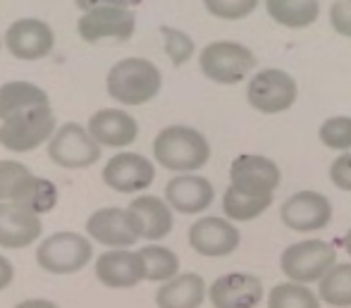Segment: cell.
<instances>
[{"instance_id": "cell-1", "label": "cell", "mask_w": 351, "mask_h": 308, "mask_svg": "<svg viewBox=\"0 0 351 308\" xmlns=\"http://www.w3.org/2000/svg\"><path fill=\"white\" fill-rule=\"evenodd\" d=\"M153 156L165 170L189 175L210 161V143L199 129L186 124H170L158 132L153 141Z\"/></svg>"}, {"instance_id": "cell-2", "label": "cell", "mask_w": 351, "mask_h": 308, "mask_svg": "<svg viewBox=\"0 0 351 308\" xmlns=\"http://www.w3.org/2000/svg\"><path fill=\"white\" fill-rule=\"evenodd\" d=\"M108 96L122 106H143L153 101L162 86L160 69L146 58L117 60L108 72Z\"/></svg>"}, {"instance_id": "cell-3", "label": "cell", "mask_w": 351, "mask_h": 308, "mask_svg": "<svg viewBox=\"0 0 351 308\" xmlns=\"http://www.w3.org/2000/svg\"><path fill=\"white\" fill-rule=\"evenodd\" d=\"M337 265V251L330 241L304 239L287 246L280 256V270L289 282L313 285Z\"/></svg>"}, {"instance_id": "cell-4", "label": "cell", "mask_w": 351, "mask_h": 308, "mask_svg": "<svg viewBox=\"0 0 351 308\" xmlns=\"http://www.w3.org/2000/svg\"><path fill=\"white\" fill-rule=\"evenodd\" d=\"M256 62L258 60L254 51L237 41H213L199 56V67L204 77L215 84H225V86L249 79Z\"/></svg>"}, {"instance_id": "cell-5", "label": "cell", "mask_w": 351, "mask_h": 308, "mask_svg": "<svg viewBox=\"0 0 351 308\" xmlns=\"http://www.w3.org/2000/svg\"><path fill=\"white\" fill-rule=\"evenodd\" d=\"M91 239L79 232H56L36 248V263L51 275H74L91 263Z\"/></svg>"}, {"instance_id": "cell-6", "label": "cell", "mask_w": 351, "mask_h": 308, "mask_svg": "<svg viewBox=\"0 0 351 308\" xmlns=\"http://www.w3.org/2000/svg\"><path fill=\"white\" fill-rule=\"evenodd\" d=\"M56 134V112L51 106L32 108L0 122V146L10 153H29Z\"/></svg>"}, {"instance_id": "cell-7", "label": "cell", "mask_w": 351, "mask_h": 308, "mask_svg": "<svg viewBox=\"0 0 351 308\" xmlns=\"http://www.w3.org/2000/svg\"><path fill=\"white\" fill-rule=\"evenodd\" d=\"M296 96H299L296 79L278 67L256 72L249 79V86H246L249 106L254 110L263 112V115H280V112L289 110L296 103Z\"/></svg>"}, {"instance_id": "cell-8", "label": "cell", "mask_w": 351, "mask_h": 308, "mask_svg": "<svg viewBox=\"0 0 351 308\" xmlns=\"http://www.w3.org/2000/svg\"><path fill=\"white\" fill-rule=\"evenodd\" d=\"M48 158L65 170H84L101 161V143L88 134L86 127L67 122L58 127L48 141Z\"/></svg>"}, {"instance_id": "cell-9", "label": "cell", "mask_w": 351, "mask_h": 308, "mask_svg": "<svg viewBox=\"0 0 351 308\" xmlns=\"http://www.w3.org/2000/svg\"><path fill=\"white\" fill-rule=\"evenodd\" d=\"M86 235L91 241L108 248H130L141 239V230L130 208H98L86 220Z\"/></svg>"}, {"instance_id": "cell-10", "label": "cell", "mask_w": 351, "mask_h": 308, "mask_svg": "<svg viewBox=\"0 0 351 308\" xmlns=\"http://www.w3.org/2000/svg\"><path fill=\"white\" fill-rule=\"evenodd\" d=\"M280 217L291 232H320L332 220V203L320 191H296L282 203Z\"/></svg>"}, {"instance_id": "cell-11", "label": "cell", "mask_w": 351, "mask_h": 308, "mask_svg": "<svg viewBox=\"0 0 351 308\" xmlns=\"http://www.w3.org/2000/svg\"><path fill=\"white\" fill-rule=\"evenodd\" d=\"M282 172L278 163L268 156L258 153H241L232 161L230 167V187L239 189L256 196H273L280 187Z\"/></svg>"}, {"instance_id": "cell-12", "label": "cell", "mask_w": 351, "mask_h": 308, "mask_svg": "<svg viewBox=\"0 0 351 308\" xmlns=\"http://www.w3.org/2000/svg\"><path fill=\"white\" fill-rule=\"evenodd\" d=\"M241 235L230 217L206 215L189 227V246L199 256L225 258L239 248Z\"/></svg>"}, {"instance_id": "cell-13", "label": "cell", "mask_w": 351, "mask_h": 308, "mask_svg": "<svg viewBox=\"0 0 351 308\" xmlns=\"http://www.w3.org/2000/svg\"><path fill=\"white\" fill-rule=\"evenodd\" d=\"M156 180V165L141 153H117L103 167V182L117 193L146 191Z\"/></svg>"}, {"instance_id": "cell-14", "label": "cell", "mask_w": 351, "mask_h": 308, "mask_svg": "<svg viewBox=\"0 0 351 308\" xmlns=\"http://www.w3.org/2000/svg\"><path fill=\"white\" fill-rule=\"evenodd\" d=\"M5 46L17 60H41L56 46V34L43 19L24 17L17 19L5 32Z\"/></svg>"}, {"instance_id": "cell-15", "label": "cell", "mask_w": 351, "mask_h": 308, "mask_svg": "<svg viewBox=\"0 0 351 308\" xmlns=\"http://www.w3.org/2000/svg\"><path fill=\"white\" fill-rule=\"evenodd\" d=\"M77 29L86 43H98L103 38L127 41L136 29V17L130 8H98L84 12Z\"/></svg>"}, {"instance_id": "cell-16", "label": "cell", "mask_w": 351, "mask_h": 308, "mask_svg": "<svg viewBox=\"0 0 351 308\" xmlns=\"http://www.w3.org/2000/svg\"><path fill=\"white\" fill-rule=\"evenodd\" d=\"M263 294V282L254 272H227L208 287L213 308H256Z\"/></svg>"}, {"instance_id": "cell-17", "label": "cell", "mask_w": 351, "mask_h": 308, "mask_svg": "<svg viewBox=\"0 0 351 308\" xmlns=\"http://www.w3.org/2000/svg\"><path fill=\"white\" fill-rule=\"evenodd\" d=\"M96 277L108 289H132L146 280L139 251L112 248L96 258Z\"/></svg>"}, {"instance_id": "cell-18", "label": "cell", "mask_w": 351, "mask_h": 308, "mask_svg": "<svg viewBox=\"0 0 351 308\" xmlns=\"http://www.w3.org/2000/svg\"><path fill=\"white\" fill-rule=\"evenodd\" d=\"M215 198V189L210 180L201 175H175L165 185V201L170 208L182 215H196L206 213Z\"/></svg>"}, {"instance_id": "cell-19", "label": "cell", "mask_w": 351, "mask_h": 308, "mask_svg": "<svg viewBox=\"0 0 351 308\" xmlns=\"http://www.w3.org/2000/svg\"><path fill=\"white\" fill-rule=\"evenodd\" d=\"M41 232V215H34L14 201H0V248H27Z\"/></svg>"}, {"instance_id": "cell-20", "label": "cell", "mask_w": 351, "mask_h": 308, "mask_svg": "<svg viewBox=\"0 0 351 308\" xmlns=\"http://www.w3.org/2000/svg\"><path fill=\"white\" fill-rule=\"evenodd\" d=\"M86 129L101 146L108 148H125L130 143H134L136 137H139V124L130 112L120 110V108L96 110L88 117Z\"/></svg>"}, {"instance_id": "cell-21", "label": "cell", "mask_w": 351, "mask_h": 308, "mask_svg": "<svg viewBox=\"0 0 351 308\" xmlns=\"http://www.w3.org/2000/svg\"><path fill=\"white\" fill-rule=\"evenodd\" d=\"M130 211L139 222L141 239L160 241L172 232L175 215H172V208L165 198L153 196V193H141V196L132 198Z\"/></svg>"}, {"instance_id": "cell-22", "label": "cell", "mask_w": 351, "mask_h": 308, "mask_svg": "<svg viewBox=\"0 0 351 308\" xmlns=\"http://www.w3.org/2000/svg\"><path fill=\"white\" fill-rule=\"evenodd\" d=\"M208 296V285L196 272H180L172 280L162 282L156 292L158 308H201Z\"/></svg>"}, {"instance_id": "cell-23", "label": "cell", "mask_w": 351, "mask_h": 308, "mask_svg": "<svg viewBox=\"0 0 351 308\" xmlns=\"http://www.w3.org/2000/svg\"><path fill=\"white\" fill-rule=\"evenodd\" d=\"M51 106V98L32 82H8L0 86V122L32 108Z\"/></svg>"}, {"instance_id": "cell-24", "label": "cell", "mask_w": 351, "mask_h": 308, "mask_svg": "<svg viewBox=\"0 0 351 308\" xmlns=\"http://www.w3.org/2000/svg\"><path fill=\"white\" fill-rule=\"evenodd\" d=\"M265 10L287 29H306L318 19L320 0H265Z\"/></svg>"}, {"instance_id": "cell-25", "label": "cell", "mask_w": 351, "mask_h": 308, "mask_svg": "<svg viewBox=\"0 0 351 308\" xmlns=\"http://www.w3.org/2000/svg\"><path fill=\"white\" fill-rule=\"evenodd\" d=\"M273 206V196H256V193L239 191L234 187H227L222 196V213L232 222H249L263 215Z\"/></svg>"}, {"instance_id": "cell-26", "label": "cell", "mask_w": 351, "mask_h": 308, "mask_svg": "<svg viewBox=\"0 0 351 308\" xmlns=\"http://www.w3.org/2000/svg\"><path fill=\"white\" fill-rule=\"evenodd\" d=\"M139 253L148 282H160L162 285V282L180 275V256L172 248L160 244H146L139 248Z\"/></svg>"}, {"instance_id": "cell-27", "label": "cell", "mask_w": 351, "mask_h": 308, "mask_svg": "<svg viewBox=\"0 0 351 308\" xmlns=\"http://www.w3.org/2000/svg\"><path fill=\"white\" fill-rule=\"evenodd\" d=\"M318 296L332 308H351V263H337L318 282Z\"/></svg>"}, {"instance_id": "cell-28", "label": "cell", "mask_w": 351, "mask_h": 308, "mask_svg": "<svg viewBox=\"0 0 351 308\" xmlns=\"http://www.w3.org/2000/svg\"><path fill=\"white\" fill-rule=\"evenodd\" d=\"M14 203H19L22 208H27L34 215H43V213H51L58 206V187L53 185L46 177L32 175L29 182L22 187V191L17 193Z\"/></svg>"}, {"instance_id": "cell-29", "label": "cell", "mask_w": 351, "mask_h": 308, "mask_svg": "<svg viewBox=\"0 0 351 308\" xmlns=\"http://www.w3.org/2000/svg\"><path fill=\"white\" fill-rule=\"evenodd\" d=\"M320 296L299 282H280L268 292V308H320Z\"/></svg>"}, {"instance_id": "cell-30", "label": "cell", "mask_w": 351, "mask_h": 308, "mask_svg": "<svg viewBox=\"0 0 351 308\" xmlns=\"http://www.w3.org/2000/svg\"><path fill=\"white\" fill-rule=\"evenodd\" d=\"M320 143L328 146L330 151L347 153L351 151V117L349 115H335L328 117L318 129Z\"/></svg>"}, {"instance_id": "cell-31", "label": "cell", "mask_w": 351, "mask_h": 308, "mask_svg": "<svg viewBox=\"0 0 351 308\" xmlns=\"http://www.w3.org/2000/svg\"><path fill=\"white\" fill-rule=\"evenodd\" d=\"M32 170L19 161H0V201H14L29 182Z\"/></svg>"}, {"instance_id": "cell-32", "label": "cell", "mask_w": 351, "mask_h": 308, "mask_svg": "<svg viewBox=\"0 0 351 308\" xmlns=\"http://www.w3.org/2000/svg\"><path fill=\"white\" fill-rule=\"evenodd\" d=\"M160 34L162 43H165V53L175 67H182L184 62L191 60V56H194V38L189 34L175 27H160Z\"/></svg>"}, {"instance_id": "cell-33", "label": "cell", "mask_w": 351, "mask_h": 308, "mask_svg": "<svg viewBox=\"0 0 351 308\" xmlns=\"http://www.w3.org/2000/svg\"><path fill=\"white\" fill-rule=\"evenodd\" d=\"M261 0H204L206 10L217 19H225V22H237V19H244L258 8Z\"/></svg>"}, {"instance_id": "cell-34", "label": "cell", "mask_w": 351, "mask_h": 308, "mask_svg": "<svg viewBox=\"0 0 351 308\" xmlns=\"http://www.w3.org/2000/svg\"><path fill=\"white\" fill-rule=\"evenodd\" d=\"M330 182L339 189V191L351 193V151L342 153L332 161L330 165Z\"/></svg>"}, {"instance_id": "cell-35", "label": "cell", "mask_w": 351, "mask_h": 308, "mask_svg": "<svg viewBox=\"0 0 351 308\" xmlns=\"http://www.w3.org/2000/svg\"><path fill=\"white\" fill-rule=\"evenodd\" d=\"M330 24L337 34L351 38V0H335L330 8Z\"/></svg>"}, {"instance_id": "cell-36", "label": "cell", "mask_w": 351, "mask_h": 308, "mask_svg": "<svg viewBox=\"0 0 351 308\" xmlns=\"http://www.w3.org/2000/svg\"><path fill=\"white\" fill-rule=\"evenodd\" d=\"M79 10L88 12V10H98V8H130L132 0H74Z\"/></svg>"}, {"instance_id": "cell-37", "label": "cell", "mask_w": 351, "mask_h": 308, "mask_svg": "<svg viewBox=\"0 0 351 308\" xmlns=\"http://www.w3.org/2000/svg\"><path fill=\"white\" fill-rule=\"evenodd\" d=\"M12 280H14V265L0 253V292L8 289L12 285Z\"/></svg>"}, {"instance_id": "cell-38", "label": "cell", "mask_w": 351, "mask_h": 308, "mask_svg": "<svg viewBox=\"0 0 351 308\" xmlns=\"http://www.w3.org/2000/svg\"><path fill=\"white\" fill-rule=\"evenodd\" d=\"M14 308H60V306H58L56 301H48V299H27Z\"/></svg>"}, {"instance_id": "cell-39", "label": "cell", "mask_w": 351, "mask_h": 308, "mask_svg": "<svg viewBox=\"0 0 351 308\" xmlns=\"http://www.w3.org/2000/svg\"><path fill=\"white\" fill-rule=\"evenodd\" d=\"M344 251H347L349 256H351V230L347 232V235H344Z\"/></svg>"}, {"instance_id": "cell-40", "label": "cell", "mask_w": 351, "mask_h": 308, "mask_svg": "<svg viewBox=\"0 0 351 308\" xmlns=\"http://www.w3.org/2000/svg\"><path fill=\"white\" fill-rule=\"evenodd\" d=\"M0 46H3V41H0Z\"/></svg>"}]
</instances>
